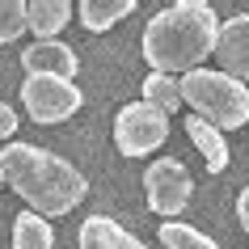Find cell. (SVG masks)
<instances>
[{
  "label": "cell",
  "mask_w": 249,
  "mask_h": 249,
  "mask_svg": "<svg viewBox=\"0 0 249 249\" xmlns=\"http://www.w3.org/2000/svg\"><path fill=\"white\" fill-rule=\"evenodd\" d=\"M220 42V17L207 0H178L169 9H160L144 26V59L152 72L186 76L198 72L203 59Z\"/></svg>",
  "instance_id": "6da1fadb"
},
{
  "label": "cell",
  "mask_w": 249,
  "mask_h": 249,
  "mask_svg": "<svg viewBox=\"0 0 249 249\" xmlns=\"http://www.w3.org/2000/svg\"><path fill=\"white\" fill-rule=\"evenodd\" d=\"M0 173L38 215H68L89 195V182L72 160L42 152L34 144H4L0 148Z\"/></svg>",
  "instance_id": "7a4b0ae2"
},
{
  "label": "cell",
  "mask_w": 249,
  "mask_h": 249,
  "mask_svg": "<svg viewBox=\"0 0 249 249\" xmlns=\"http://www.w3.org/2000/svg\"><path fill=\"white\" fill-rule=\"evenodd\" d=\"M182 97L198 118H207L220 131H236V127L249 123V89H245V80L228 76V72H211V68L186 72Z\"/></svg>",
  "instance_id": "3957f363"
},
{
  "label": "cell",
  "mask_w": 249,
  "mask_h": 249,
  "mask_svg": "<svg viewBox=\"0 0 249 249\" xmlns=\"http://www.w3.org/2000/svg\"><path fill=\"white\" fill-rule=\"evenodd\" d=\"M169 140V114L152 102H127L114 114V144L123 157H148Z\"/></svg>",
  "instance_id": "277c9868"
},
{
  "label": "cell",
  "mask_w": 249,
  "mask_h": 249,
  "mask_svg": "<svg viewBox=\"0 0 249 249\" xmlns=\"http://www.w3.org/2000/svg\"><path fill=\"white\" fill-rule=\"evenodd\" d=\"M144 195H148V207L157 215L173 220L178 211H186V203L195 195V178H190V169L178 157H160L144 173Z\"/></svg>",
  "instance_id": "5b68a950"
},
{
  "label": "cell",
  "mask_w": 249,
  "mask_h": 249,
  "mask_svg": "<svg viewBox=\"0 0 249 249\" xmlns=\"http://www.w3.org/2000/svg\"><path fill=\"white\" fill-rule=\"evenodd\" d=\"M21 106L30 110L34 123H64V118H72L85 106V97H80V89L72 80L26 76V85H21Z\"/></svg>",
  "instance_id": "8992f818"
},
{
  "label": "cell",
  "mask_w": 249,
  "mask_h": 249,
  "mask_svg": "<svg viewBox=\"0 0 249 249\" xmlns=\"http://www.w3.org/2000/svg\"><path fill=\"white\" fill-rule=\"evenodd\" d=\"M215 59H220V72H228L236 80H249V13H236L220 26Z\"/></svg>",
  "instance_id": "52a82bcc"
},
{
  "label": "cell",
  "mask_w": 249,
  "mask_h": 249,
  "mask_svg": "<svg viewBox=\"0 0 249 249\" xmlns=\"http://www.w3.org/2000/svg\"><path fill=\"white\" fill-rule=\"evenodd\" d=\"M21 68H26L30 76H59V80H72L76 76V51L68 47V42H30L26 51H21Z\"/></svg>",
  "instance_id": "ba28073f"
},
{
  "label": "cell",
  "mask_w": 249,
  "mask_h": 249,
  "mask_svg": "<svg viewBox=\"0 0 249 249\" xmlns=\"http://www.w3.org/2000/svg\"><path fill=\"white\" fill-rule=\"evenodd\" d=\"M76 249H148L140 236H131L123 224H114L110 215H89L80 224V245Z\"/></svg>",
  "instance_id": "9c48e42d"
},
{
  "label": "cell",
  "mask_w": 249,
  "mask_h": 249,
  "mask_svg": "<svg viewBox=\"0 0 249 249\" xmlns=\"http://www.w3.org/2000/svg\"><path fill=\"white\" fill-rule=\"evenodd\" d=\"M186 135L195 140V148L203 152V160H207L211 173H224V169H228V144H224V131H220V127H211L207 118L190 114V118H186Z\"/></svg>",
  "instance_id": "30bf717a"
},
{
  "label": "cell",
  "mask_w": 249,
  "mask_h": 249,
  "mask_svg": "<svg viewBox=\"0 0 249 249\" xmlns=\"http://www.w3.org/2000/svg\"><path fill=\"white\" fill-rule=\"evenodd\" d=\"M68 21H72V4L68 0H30V34L38 42H51Z\"/></svg>",
  "instance_id": "8fae6325"
},
{
  "label": "cell",
  "mask_w": 249,
  "mask_h": 249,
  "mask_svg": "<svg viewBox=\"0 0 249 249\" xmlns=\"http://www.w3.org/2000/svg\"><path fill=\"white\" fill-rule=\"evenodd\" d=\"M76 13H80V26H85V30L102 34V30L118 26L123 17L135 13V0H80Z\"/></svg>",
  "instance_id": "7c38bea8"
},
{
  "label": "cell",
  "mask_w": 249,
  "mask_h": 249,
  "mask_svg": "<svg viewBox=\"0 0 249 249\" xmlns=\"http://www.w3.org/2000/svg\"><path fill=\"white\" fill-rule=\"evenodd\" d=\"M13 249H55V232L47 224V215L21 211L13 220Z\"/></svg>",
  "instance_id": "4fadbf2b"
},
{
  "label": "cell",
  "mask_w": 249,
  "mask_h": 249,
  "mask_svg": "<svg viewBox=\"0 0 249 249\" xmlns=\"http://www.w3.org/2000/svg\"><path fill=\"white\" fill-rule=\"evenodd\" d=\"M144 102H152L157 110H165V114L182 110V106H186L182 76H169V72H152V76H144Z\"/></svg>",
  "instance_id": "5bb4252c"
},
{
  "label": "cell",
  "mask_w": 249,
  "mask_h": 249,
  "mask_svg": "<svg viewBox=\"0 0 249 249\" xmlns=\"http://www.w3.org/2000/svg\"><path fill=\"white\" fill-rule=\"evenodd\" d=\"M157 236H160V245H169V249H215L211 236H203L198 228H190L182 220H165Z\"/></svg>",
  "instance_id": "9a60e30c"
},
{
  "label": "cell",
  "mask_w": 249,
  "mask_h": 249,
  "mask_svg": "<svg viewBox=\"0 0 249 249\" xmlns=\"http://www.w3.org/2000/svg\"><path fill=\"white\" fill-rule=\"evenodd\" d=\"M30 30V4L26 0H0V42H17Z\"/></svg>",
  "instance_id": "2e32d148"
},
{
  "label": "cell",
  "mask_w": 249,
  "mask_h": 249,
  "mask_svg": "<svg viewBox=\"0 0 249 249\" xmlns=\"http://www.w3.org/2000/svg\"><path fill=\"white\" fill-rule=\"evenodd\" d=\"M17 131V114L9 110V102H0V140H9Z\"/></svg>",
  "instance_id": "e0dca14e"
},
{
  "label": "cell",
  "mask_w": 249,
  "mask_h": 249,
  "mask_svg": "<svg viewBox=\"0 0 249 249\" xmlns=\"http://www.w3.org/2000/svg\"><path fill=\"white\" fill-rule=\"evenodd\" d=\"M236 215H241V228L249 232V186L241 190V198H236Z\"/></svg>",
  "instance_id": "ac0fdd59"
},
{
  "label": "cell",
  "mask_w": 249,
  "mask_h": 249,
  "mask_svg": "<svg viewBox=\"0 0 249 249\" xmlns=\"http://www.w3.org/2000/svg\"><path fill=\"white\" fill-rule=\"evenodd\" d=\"M0 186H4V173H0Z\"/></svg>",
  "instance_id": "d6986e66"
}]
</instances>
